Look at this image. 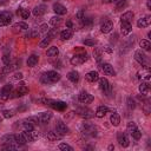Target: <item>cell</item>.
<instances>
[{"label":"cell","mask_w":151,"mask_h":151,"mask_svg":"<svg viewBox=\"0 0 151 151\" xmlns=\"http://www.w3.org/2000/svg\"><path fill=\"white\" fill-rule=\"evenodd\" d=\"M14 31H26L28 29V25L26 22H17L13 25Z\"/></svg>","instance_id":"30"},{"label":"cell","mask_w":151,"mask_h":151,"mask_svg":"<svg viewBox=\"0 0 151 151\" xmlns=\"http://www.w3.org/2000/svg\"><path fill=\"white\" fill-rule=\"evenodd\" d=\"M130 133H131V136H132L136 140L140 139V137H142V132H140V130H139V129H137V127H134Z\"/></svg>","instance_id":"37"},{"label":"cell","mask_w":151,"mask_h":151,"mask_svg":"<svg viewBox=\"0 0 151 151\" xmlns=\"http://www.w3.org/2000/svg\"><path fill=\"white\" fill-rule=\"evenodd\" d=\"M14 114H15L14 113V110H5V111H2L4 118H12Z\"/></svg>","instance_id":"42"},{"label":"cell","mask_w":151,"mask_h":151,"mask_svg":"<svg viewBox=\"0 0 151 151\" xmlns=\"http://www.w3.org/2000/svg\"><path fill=\"white\" fill-rule=\"evenodd\" d=\"M47 33H48V35H50V37L53 39V38H54V37L58 34V28H52V29H48V32H47Z\"/></svg>","instance_id":"49"},{"label":"cell","mask_w":151,"mask_h":151,"mask_svg":"<svg viewBox=\"0 0 151 151\" xmlns=\"http://www.w3.org/2000/svg\"><path fill=\"white\" fill-rule=\"evenodd\" d=\"M11 98L9 94H4V93H0V103H4L6 100H8Z\"/></svg>","instance_id":"50"},{"label":"cell","mask_w":151,"mask_h":151,"mask_svg":"<svg viewBox=\"0 0 151 151\" xmlns=\"http://www.w3.org/2000/svg\"><path fill=\"white\" fill-rule=\"evenodd\" d=\"M107 149H109V150H113V149H114V146H113V145H110Z\"/></svg>","instance_id":"60"},{"label":"cell","mask_w":151,"mask_h":151,"mask_svg":"<svg viewBox=\"0 0 151 151\" xmlns=\"http://www.w3.org/2000/svg\"><path fill=\"white\" fill-rule=\"evenodd\" d=\"M2 61H4V64H5V65H7V64H9V63H11L9 53H5V54L2 55Z\"/></svg>","instance_id":"47"},{"label":"cell","mask_w":151,"mask_h":151,"mask_svg":"<svg viewBox=\"0 0 151 151\" xmlns=\"http://www.w3.org/2000/svg\"><path fill=\"white\" fill-rule=\"evenodd\" d=\"M117 140H118L119 145L123 146V147H127L129 144H130L129 138H127L126 133H124V132H118V134H117Z\"/></svg>","instance_id":"9"},{"label":"cell","mask_w":151,"mask_h":151,"mask_svg":"<svg viewBox=\"0 0 151 151\" xmlns=\"http://www.w3.org/2000/svg\"><path fill=\"white\" fill-rule=\"evenodd\" d=\"M46 11H47V7L45 5H38V6H35L33 8V14L35 17H41V15H44L46 13Z\"/></svg>","instance_id":"17"},{"label":"cell","mask_w":151,"mask_h":151,"mask_svg":"<svg viewBox=\"0 0 151 151\" xmlns=\"http://www.w3.org/2000/svg\"><path fill=\"white\" fill-rule=\"evenodd\" d=\"M134 127H137V126H136V123H133V122H130V123L127 124V131H129V132H131V131H132Z\"/></svg>","instance_id":"52"},{"label":"cell","mask_w":151,"mask_h":151,"mask_svg":"<svg viewBox=\"0 0 151 151\" xmlns=\"http://www.w3.org/2000/svg\"><path fill=\"white\" fill-rule=\"evenodd\" d=\"M60 80V74L55 71H47L41 76V81L44 84H54Z\"/></svg>","instance_id":"1"},{"label":"cell","mask_w":151,"mask_h":151,"mask_svg":"<svg viewBox=\"0 0 151 151\" xmlns=\"http://www.w3.org/2000/svg\"><path fill=\"white\" fill-rule=\"evenodd\" d=\"M18 13L21 15L22 19H28V17H29V11L26 9V8H19L18 9Z\"/></svg>","instance_id":"38"},{"label":"cell","mask_w":151,"mask_h":151,"mask_svg":"<svg viewBox=\"0 0 151 151\" xmlns=\"http://www.w3.org/2000/svg\"><path fill=\"white\" fill-rule=\"evenodd\" d=\"M60 22H61V18L58 17V15H57V17H52L51 20H50V24L53 25V26H57V25L60 24Z\"/></svg>","instance_id":"41"},{"label":"cell","mask_w":151,"mask_h":151,"mask_svg":"<svg viewBox=\"0 0 151 151\" xmlns=\"http://www.w3.org/2000/svg\"><path fill=\"white\" fill-rule=\"evenodd\" d=\"M127 6V0H118L117 1V5H116V9L119 11V9H123Z\"/></svg>","instance_id":"39"},{"label":"cell","mask_w":151,"mask_h":151,"mask_svg":"<svg viewBox=\"0 0 151 151\" xmlns=\"http://www.w3.org/2000/svg\"><path fill=\"white\" fill-rule=\"evenodd\" d=\"M12 90H13V86H12L11 84H6V85H5V86L1 88V92H0V93H4V94H9V96H11Z\"/></svg>","instance_id":"36"},{"label":"cell","mask_w":151,"mask_h":151,"mask_svg":"<svg viewBox=\"0 0 151 151\" xmlns=\"http://www.w3.org/2000/svg\"><path fill=\"white\" fill-rule=\"evenodd\" d=\"M101 70H103L104 73L107 74V76H112V77L116 76V71L113 70V66L110 65V64H107V63H105V64L101 65Z\"/></svg>","instance_id":"18"},{"label":"cell","mask_w":151,"mask_h":151,"mask_svg":"<svg viewBox=\"0 0 151 151\" xmlns=\"http://www.w3.org/2000/svg\"><path fill=\"white\" fill-rule=\"evenodd\" d=\"M78 113H79V114H80L83 118H85V119H87V118H92V117L94 116V112H93L92 110L87 109V107L79 109V110H78Z\"/></svg>","instance_id":"15"},{"label":"cell","mask_w":151,"mask_h":151,"mask_svg":"<svg viewBox=\"0 0 151 151\" xmlns=\"http://www.w3.org/2000/svg\"><path fill=\"white\" fill-rule=\"evenodd\" d=\"M85 79H86L87 81H90V83H94V81H97V80L99 79V74H98V72H96V71H91V72H88V73L85 76Z\"/></svg>","instance_id":"24"},{"label":"cell","mask_w":151,"mask_h":151,"mask_svg":"<svg viewBox=\"0 0 151 151\" xmlns=\"http://www.w3.org/2000/svg\"><path fill=\"white\" fill-rule=\"evenodd\" d=\"M78 99H79V101H80V103H83V104H90V103H92V101H93L94 97H93L92 94H90L88 92L83 91V92H80V94H79Z\"/></svg>","instance_id":"6"},{"label":"cell","mask_w":151,"mask_h":151,"mask_svg":"<svg viewBox=\"0 0 151 151\" xmlns=\"http://www.w3.org/2000/svg\"><path fill=\"white\" fill-rule=\"evenodd\" d=\"M150 22H151V18H150L149 15H145V17L140 18V19L137 21V26H138L139 28H145V27H147V26L150 25Z\"/></svg>","instance_id":"14"},{"label":"cell","mask_w":151,"mask_h":151,"mask_svg":"<svg viewBox=\"0 0 151 151\" xmlns=\"http://www.w3.org/2000/svg\"><path fill=\"white\" fill-rule=\"evenodd\" d=\"M55 131L58 132V133H60L61 136H65V134H67V133H70V129L66 126V124H64L63 122H57V124H55Z\"/></svg>","instance_id":"8"},{"label":"cell","mask_w":151,"mask_h":151,"mask_svg":"<svg viewBox=\"0 0 151 151\" xmlns=\"http://www.w3.org/2000/svg\"><path fill=\"white\" fill-rule=\"evenodd\" d=\"M120 31H122L123 35H127L132 31L131 22H120Z\"/></svg>","instance_id":"20"},{"label":"cell","mask_w":151,"mask_h":151,"mask_svg":"<svg viewBox=\"0 0 151 151\" xmlns=\"http://www.w3.org/2000/svg\"><path fill=\"white\" fill-rule=\"evenodd\" d=\"M53 11H54L58 15H64V14L67 13L66 7L63 6V5H60V4H54V5H53Z\"/></svg>","instance_id":"22"},{"label":"cell","mask_w":151,"mask_h":151,"mask_svg":"<svg viewBox=\"0 0 151 151\" xmlns=\"http://www.w3.org/2000/svg\"><path fill=\"white\" fill-rule=\"evenodd\" d=\"M81 21H83V25L86 27V26H91L92 25V22H93V20L91 19V18H88V17H84L83 19H81Z\"/></svg>","instance_id":"44"},{"label":"cell","mask_w":151,"mask_h":151,"mask_svg":"<svg viewBox=\"0 0 151 151\" xmlns=\"http://www.w3.org/2000/svg\"><path fill=\"white\" fill-rule=\"evenodd\" d=\"M46 137H47L48 140H51V142H55V140L61 139L63 136H61L60 133H58L57 131H48V132L46 133Z\"/></svg>","instance_id":"21"},{"label":"cell","mask_w":151,"mask_h":151,"mask_svg":"<svg viewBox=\"0 0 151 151\" xmlns=\"http://www.w3.org/2000/svg\"><path fill=\"white\" fill-rule=\"evenodd\" d=\"M4 150H15L17 149V146L15 145H13V144H6V145H4V147H2Z\"/></svg>","instance_id":"51"},{"label":"cell","mask_w":151,"mask_h":151,"mask_svg":"<svg viewBox=\"0 0 151 151\" xmlns=\"http://www.w3.org/2000/svg\"><path fill=\"white\" fill-rule=\"evenodd\" d=\"M127 106H129L130 110H132V109L136 107V103H134V100L132 98H127Z\"/></svg>","instance_id":"48"},{"label":"cell","mask_w":151,"mask_h":151,"mask_svg":"<svg viewBox=\"0 0 151 151\" xmlns=\"http://www.w3.org/2000/svg\"><path fill=\"white\" fill-rule=\"evenodd\" d=\"M139 92H140L142 94H147V92H149V84L145 83V81H143V83L139 85Z\"/></svg>","instance_id":"33"},{"label":"cell","mask_w":151,"mask_h":151,"mask_svg":"<svg viewBox=\"0 0 151 151\" xmlns=\"http://www.w3.org/2000/svg\"><path fill=\"white\" fill-rule=\"evenodd\" d=\"M38 61H39V57H38L37 54H32V55H29L28 59H27V66L33 67V66H35V65L38 64Z\"/></svg>","instance_id":"26"},{"label":"cell","mask_w":151,"mask_h":151,"mask_svg":"<svg viewBox=\"0 0 151 151\" xmlns=\"http://www.w3.org/2000/svg\"><path fill=\"white\" fill-rule=\"evenodd\" d=\"M83 18H84V11H83V9H79V11H78V13H77V19L81 20Z\"/></svg>","instance_id":"54"},{"label":"cell","mask_w":151,"mask_h":151,"mask_svg":"<svg viewBox=\"0 0 151 151\" xmlns=\"http://www.w3.org/2000/svg\"><path fill=\"white\" fill-rule=\"evenodd\" d=\"M45 32H48V26L46 24L40 26V33H45Z\"/></svg>","instance_id":"53"},{"label":"cell","mask_w":151,"mask_h":151,"mask_svg":"<svg viewBox=\"0 0 151 151\" xmlns=\"http://www.w3.org/2000/svg\"><path fill=\"white\" fill-rule=\"evenodd\" d=\"M83 42H84V45H86V46H94V45L97 44V41H96L94 39H85Z\"/></svg>","instance_id":"46"},{"label":"cell","mask_w":151,"mask_h":151,"mask_svg":"<svg viewBox=\"0 0 151 151\" xmlns=\"http://www.w3.org/2000/svg\"><path fill=\"white\" fill-rule=\"evenodd\" d=\"M22 125H24V129H25L26 131H31V130H34V125H33L31 122H28L27 119H26V120H24Z\"/></svg>","instance_id":"40"},{"label":"cell","mask_w":151,"mask_h":151,"mask_svg":"<svg viewBox=\"0 0 151 151\" xmlns=\"http://www.w3.org/2000/svg\"><path fill=\"white\" fill-rule=\"evenodd\" d=\"M1 120H2V118H1V117H0V122H1Z\"/></svg>","instance_id":"61"},{"label":"cell","mask_w":151,"mask_h":151,"mask_svg":"<svg viewBox=\"0 0 151 151\" xmlns=\"http://www.w3.org/2000/svg\"><path fill=\"white\" fill-rule=\"evenodd\" d=\"M133 17H134V13L131 12V11H127V12H125L120 17V22H131L132 19H133Z\"/></svg>","instance_id":"23"},{"label":"cell","mask_w":151,"mask_h":151,"mask_svg":"<svg viewBox=\"0 0 151 151\" xmlns=\"http://www.w3.org/2000/svg\"><path fill=\"white\" fill-rule=\"evenodd\" d=\"M134 59L145 68H149V59L145 55V53H143L142 51H136L134 52Z\"/></svg>","instance_id":"3"},{"label":"cell","mask_w":151,"mask_h":151,"mask_svg":"<svg viewBox=\"0 0 151 151\" xmlns=\"http://www.w3.org/2000/svg\"><path fill=\"white\" fill-rule=\"evenodd\" d=\"M12 19H13V14H12L11 12H8V11H2V12H0V27L11 24Z\"/></svg>","instance_id":"4"},{"label":"cell","mask_w":151,"mask_h":151,"mask_svg":"<svg viewBox=\"0 0 151 151\" xmlns=\"http://www.w3.org/2000/svg\"><path fill=\"white\" fill-rule=\"evenodd\" d=\"M112 29H113V22H112L111 20H105V21L101 24V26H100L101 33H109V32H111Z\"/></svg>","instance_id":"11"},{"label":"cell","mask_w":151,"mask_h":151,"mask_svg":"<svg viewBox=\"0 0 151 151\" xmlns=\"http://www.w3.org/2000/svg\"><path fill=\"white\" fill-rule=\"evenodd\" d=\"M59 54V50H58V47L57 46H52V47H50L48 50H47V55L48 57H57Z\"/></svg>","instance_id":"31"},{"label":"cell","mask_w":151,"mask_h":151,"mask_svg":"<svg viewBox=\"0 0 151 151\" xmlns=\"http://www.w3.org/2000/svg\"><path fill=\"white\" fill-rule=\"evenodd\" d=\"M51 40H52V38L47 34V37H45L41 41H40V44H39V47H41V48H44V47H47L48 46V44L51 42Z\"/></svg>","instance_id":"32"},{"label":"cell","mask_w":151,"mask_h":151,"mask_svg":"<svg viewBox=\"0 0 151 151\" xmlns=\"http://www.w3.org/2000/svg\"><path fill=\"white\" fill-rule=\"evenodd\" d=\"M26 93H28V88L25 86V84H21V85L18 87V90L13 93V96H12L11 98H14V97H21V96H24V94H26Z\"/></svg>","instance_id":"19"},{"label":"cell","mask_w":151,"mask_h":151,"mask_svg":"<svg viewBox=\"0 0 151 151\" xmlns=\"http://www.w3.org/2000/svg\"><path fill=\"white\" fill-rule=\"evenodd\" d=\"M104 50H105L107 53H111V52H112V50H111V48H109L107 46H106V47H104Z\"/></svg>","instance_id":"58"},{"label":"cell","mask_w":151,"mask_h":151,"mask_svg":"<svg viewBox=\"0 0 151 151\" xmlns=\"http://www.w3.org/2000/svg\"><path fill=\"white\" fill-rule=\"evenodd\" d=\"M110 122H111V124H112L113 126H118L119 123H120V117H119V114H118L117 112H113V113L111 114V117H110Z\"/></svg>","instance_id":"29"},{"label":"cell","mask_w":151,"mask_h":151,"mask_svg":"<svg viewBox=\"0 0 151 151\" xmlns=\"http://www.w3.org/2000/svg\"><path fill=\"white\" fill-rule=\"evenodd\" d=\"M146 6H147L149 9H151V0H147L146 1Z\"/></svg>","instance_id":"57"},{"label":"cell","mask_w":151,"mask_h":151,"mask_svg":"<svg viewBox=\"0 0 151 151\" xmlns=\"http://www.w3.org/2000/svg\"><path fill=\"white\" fill-rule=\"evenodd\" d=\"M22 134H24L26 142H34V140L39 137L38 132H35L34 130H31V131H26V130H25V131L22 132Z\"/></svg>","instance_id":"10"},{"label":"cell","mask_w":151,"mask_h":151,"mask_svg":"<svg viewBox=\"0 0 151 151\" xmlns=\"http://www.w3.org/2000/svg\"><path fill=\"white\" fill-rule=\"evenodd\" d=\"M93 55L94 58L97 59V61H100V58H101V50L100 48H96L93 51Z\"/></svg>","instance_id":"45"},{"label":"cell","mask_w":151,"mask_h":151,"mask_svg":"<svg viewBox=\"0 0 151 151\" xmlns=\"http://www.w3.org/2000/svg\"><path fill=\"white\" fill-rule=\"evenodd\" d=\"M118 0H103L104 4H112V2H117Z\"/></svg>","instance_id":"56"},{"label":"cell","mask_w":151,"mask_h":151,"mask_svg":"<svg viewBox=\"0 0 151 151\" xmlns=\"http://www.w3.org/2000/svg\"><path fill=\"white\" fill-rule=\"evenodd\" d=\"M139 46L142 47V50H145V51H149L151 48V44L149 40H140L139 41Z\"/></svg>","instance_id":"35"},{"label":"cell","mask_w":151,"mask_h":151,"mask_svg":"<svg viewBox=\"0 0 151 151\" xmlns=\"http://www.w3.org/2000/svg\"><path fill=\"white\" fill-rule=\"evenodd\" d=\"M15 143L21 144V145H24V144H26V143H27V142H26V139H25V137H24V134H22V132H21V133H17V134H15Z\"/></svg>","instance_id":"34"},{"label":"cell","mask_w":151,"mask_h":151,"mask_svg":"<svg viewBox=\"0 0 151 151\" xmlns=\"http://www.w3.org/2000/svg\"><path fill=\"white\" fill-rule=\"evenodd\" d=\"M67 79L72 83H78L79 80V73L77 71H71L67 73Z\"/></svg>","instance_id":"27"},{"label":"cell","mask_w":151,"mask_h":151,"mask_svg":"<svg viewBox=\"0 0 151 151\" xmlns=\"http://www.w3.org/2000/svg\"><path fill=\"white\" fill-rule=\"evenodd\" d=\"M0 143L2 145H6V144H14L15 143V134H5L1 137L0 139Z\"/></svg>","instance_id":"13"},{"label":"cell","mask_w":151,"mask_h":151,"mask_svg":"<svg viewBox=\"0 0 151 151\" xmlns=\"http://www.w3.org/2000/svg\"><path fill=\"white\" fill-rule=\"evenodd\" d=\"M72 35H73V32H72V29H70V28H66V29H64V31L60 33V38H61L63 40H68V39L72 38Z\"/></svg>","instance_id":"28"},{"label":"cell","mask_w":151,"mask_h":151,"mask_svg":"<svg viewBox=\"0 0 151 151\" xmlns=\"http://www.w3.org/2000/svg\"><path fill=\"white\" fill-rule=\"evenodd\" d=\"M87 59H88L87 53H86L85 51H83L81 53L76 54V55H73V57L71 58V64L74 65V66H77V65H81V64H84Z\"/></svg>","instance_id":"2"},{"label":"cell","mask_w":151,"mask_h":151,"mask_svg":"<svg viewBox=\"0 0 151 151\" xmlns=\"http://www.w3.org/2000/svg\"><path fill=\"white\" fill-rule=\"evenodd\" d=\"M58 147H59L60 150H64V151H73V147L70 146V145L66 144V143H61V144H59Z\"/></svg>","instance_id":"43"},{"label":"cell","mask_w":151,"mask_h":151,"mask_svg":"<svg viewBox=\"0 0 151 151\" xmlns=\"http://www.w3.org/2000/svg\"><path fill=\"white\" fill-rule=\"evenodd\" d=\"M99 87L104 93H111V85L106 78H99Z\"/></svg>","instance_id":"7"},{"label":"cell","mask_w":151,"mask_h":151,"mask_svg":"<svg viewBox=\"0 0 151 151\" xmlns=\"http://www.w3.org/2000/svg\"><path fill=\"white\" fill-rule=\"evenodd\" d=\"M13 78L15 79V80H20V79H22V73H15L14 76H13Z\"/></svg>","instance_id":"55"},{"label":"cell","mask_w":151,"mask_h":151,"mask_svg":"<svg viewBox=\"0 0 151 151\" xmlns=\"http://www.w3.org/2000/svg\"><path fill=\"white\" fill-rule=\"evenodd\" d=\"M109 112V109L106 107V106H104V105H101V106H99L98 109H97V111H96V113H94V116L97 117V118H103L106 113Z\"/></svg>","instance_id":"25"},{"label":"cell","mask_w":151,"mask_h":151,"mask_svg":"<svg viewBox=\"0 0 151 151\" xmlns=\"http://www.w3.org/2000/svg\"><path fill=\"white\" fill-rule=\"evenodd\" d=\"M19 61L17 60V61H13V63H9V64H7L5 67H4V70H2V73L4 74H6V73H9V72H12V71H14V70H17L18 67H19Z\"/></svg>","instance_id":"12"},{"label":"cell","mask_w":151,"mask_h":151,"mask_svg":"<svg viewBox=\"0 0 151 151\" xmlns=\"http://www.w3.org/2000/svg\"><path fill=\"white\" fill-rule=\"evenodd\" d=\"M66 25H67V27H68V28H71V27H72V22H71L70 20H68V21L66 22Z\"/></svg>","instance_id":"59"},{"label":"cell","mask_w":151,"mask_h":151,"mask_svg":"<svg viewBox=\"0 0 151 151\" xmlns=\"http://www.w3.org/2000/svg\"><path fill=\"white\" fill-rule=\"evenodd\" d=\"M81 131L84 134H88V136H94L96 132H97V127L93 125V124H90V123H84L81 125Z\"/></svg>","instance_id":"5"},{"label":"cell","mask_w":151,"mask_h":151,"mask_svg":"<svg viewBox=\"0 0 151 151\" xmlns=\"http://www.w3.org/2000/svg\"><path fill=\"white\" fill-rule=\"evenodd\" d=\"M51 118H52V113L51 112H42V113H40L39 116H38V120H39V123H41V124H46V123H48L50 120H51Z\"/></svg>","instance_id":"16"}]
</instances>
